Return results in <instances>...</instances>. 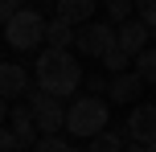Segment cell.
I'll list each match as a JSON object with an SVG mask.
<instances>
[{"mask_svg": "<svg viewBox=\"0 0 156 152\" xmlns=\"http://www.w3.org/2000/svg\"><path fill=\"white\" fill-rule=\"evenodd\" d=\"M33 74H37V90L54 95L58 103L70 99L74 90L82 87V66H78V58L70 49H45V54L37 58V66H33Z\"/></svg>", "mask_w": 156, "mask_h": 152, "instance_id": "1", "label": "cell"}, {"mask_svg": "<svg viewBox=\"0 0 156 152\" xmlns=\"http://www.w3.org/2000/svg\"><path fill=\"white\" fill-rule=\"evenodd\" d=\"M107 99H90V95H78L70 107H66V132L78 140H94L99 132H107Z\"/></svg>", "mask_w": 156, "mask_h": 152, "instance_id": "2", "label": "cell"}, {"mask_svg": "<svg viewBox=\"0 0 156 152\" xmlns=\"http://www.w3.org/2000/svg\"><path fill=\"white\" fill-rule=\"evenodd\" d=\"M45 29H49V21L37 8H21V12L4 25V41L12 49H25V54H29V49H37L41 41H45Z\"/></svg>", "mask_w": 156, "mask_h": 152, "instance_id": "3", "label": "cell"}, {"mask_svg": "<svg viewBox=\"0 0 156 152\" xmlns=\"http://www.w3.org/2000/svg\"><path fill=\"white\" fill-rule=\"evenodd\" d=\"M29 115H33V123H37V136H62L66 132V107L58 103L54 95H45V90H29Z\"/></svg>", "mask_w": 156, "mask_h": 152, "instance_id": "4", "label": "cell"}, {"mask_svg": "<svg viewBox=\"0 0 156 152\" xmlns=\"http://www.w3.org/2000/svg\"><path fill=\"white\" fill-rule=\"evenodd\" d=\"M74 49H78L82 58H99V62H103V54L115 49V25H107V21L82 25V29L74 33Z\"/></svg>", "mask_w": 156, "mask_h": 152, "instance_id": "5", "label": "cell"}, {"mask_svg": "<svg viewBox=\"0 0 156 152\" xmlns=\"http://www.w3.org/2000/svg\"><path fill=\"white\" fill-rule=\"evenodd\" d=\"M127 140H136V144H156V103H136L132 115H127Z\"/></svg>", "mask_w": 156, "mask_h": 152, "instance_id": "6", "label": "cell"}, {"mask_svg": "<svg viewBox=\"0 0 156 152\" xmlns=\"http://www.w3.org/2000/svg\"><path fill=\"white\" fill-rule=\"evenodd\" d=\"M8 132H12V140H16V152H25V148H37V123H33V115H29V107H12L8 111Z\"/></svg>", "mask_w": 156, "mask_h": 152, "instance_id": "7", "label": "cell"}, {"mask_svg": "<svg viewBox=\"0 0 156 152\" xmlns=\"http://www.w3.org/2000/svg\"><path fill=\"white\" fill-rule=\"evenodd\" d=\"M148 37H152V33L144 29L140 21H127V25H119V29H115V45L123 49V54L132 58V62L144 54V49H148Z\"/></svg>", "mask_w": 156, "mask_h": 152, "instance_id": "8", "label": "cell"}, {"mask_svg": "<svg viewBox=\"0 0 156 152\" xmlns=\"http://www.w3.org/2000/svg\"><path fill=\"white\" fill-rule=\"evenodd\" d=\"M29 95V70L16 62H0V99H21Z\"/></svg>", "mask_w": 156, "mask_h": 152, "instance_id": "9", "label": "cell"}, {"mask_svg": "<svg viewBox=\"0 0 156 152\" xmlns=\"http://www.w3.org/2000/svg\"><path fill=\"white\" fill-rule=\"evenodd\" d=\"M54 21L70 25V29H82V25H90V21H94V0H58Z\"/></svg>", "mask_w": 156, "mask_h": 152, "instance_id": "10", "label": "cell"}, {"mask_svg": "<svg viewBox=\"0 0 156 152\" xmlns=\"http://www.w3.org/2000/svg\"><path fill=\"white\" fill-rule=\"evenodd\" d=\"M144 95V82H140V74L136 70H127V74H115V78L107 82V99H115V103H132L136 107V99Z\"/></svg>", "mask_w": 156, "mask_h": 152, "instance_id": "11", "label": "cell"}, {"mask_svg": "<svg viewBox=\"0 0 156 152\" xmlns=\"http://www.w3.org/2000/svg\"><path fill=\"white\" fill-rule=\"evenodd\" d=\"M74 33L70 25H62V21H49V29H45V41H49V49H70L74 45Z\"/></svg>", "mask_w": 156, "mask_h": 152, "instance_id": "12", "label": "cell"}, {"mask_svg": "<svg viewBox=\"0 0 156 152\" xmlns=\"http://www.w3.org/2000/svg\"><path fill=\"white\" fill-rule=\"evenodd\" d=\"M132 70L140 74V82H144V87H156V49H152V45H148V49H144V54L132 62Z\"/></svg>", "mask_w": 156, "mask_h": 152, "instance_id": "13", "label": "cell"}, {"mask_svg": "<svg viewBox=\"0 0 156 152\" xmlns=\"http://www.w3.org/2000/svg\"><path fill=\"white\" fill-rule=\"evenodd\" d=\"M82 152H123V136L119 132H99L94 140H86Z\"/></svg>", "mask_w": 156, "mask_h": 152, "instance_id": "14", "label": "cell"}, {"mask_svg": "<svg viewBox=\"0 0 156 152\" xmlns=\"http://www.w3.org/2000/svg\"><path fill=\"white\" fill-rule=\"evenodd\" d=\"M103 70H107V78H115V74H127L132 70V58L123 54V49H107V54H103Z\"/></svg>", "mask_w": 156, "mask_h": 152, "instance_id": "15", "label": "cell"}, {"mask_svg": "<svg viewBox=\"0 0 156 152\" xmlns=\"http://www.w3.org/2000/svg\"><path fill=\"white\" fill-rule=\"evenodd\" d=\"M107 12H111V21H115V29H119V25H127V21H132V0H111V4H107Z\"/></svg>", "mask_w": 156, "mask_h": 152, "instance_id": "16", "label": "cell"}, {"mask_svg": "<svg viewBox=\"0 0 156 152\" xmlns=\"http://www.w3.org/2000/svg\"><path fill=\"white\" fill-rule=\"evenodd\" d=\"M33 152H70V140L66 136H41Z\"/></svg>", "mask_w": 156, "mask_h": 152, "instance_id": "17", "label": "cell"}, {"mask_svg": "<svg viewBox=\"0 0 156 152\" xmlns=\"http://www.w3.org/2000/svg\"><path fill=\"white\" fill-rule=\"evenodd\" d=\"M82 82H86V95L99 99V95H107V82H111V78H107V74H86Z\"/></svg>", "mask_w": 156, "mask_h": 152, "instance_id": "18", "label": "cell"}, {"mask_svg": "<svg viewBox=\"0 0 156 152\" xmlns=\"http://www.w3.org/2000/svg\"><path fill=\"white\" fill-rule=\"evenodd\" d=\"M136 21H140L148 33H156V0H144V4H140V16H136Z\"/></svg>", "mask_w": 156, "mask_h": 152, "instance_id": "19", "label": "cell"}, {"mask_svg": "<svg viewBox=\"0 0 156 152\" xmlns=\"http://www.w3.org/2000/svg\"><path fill=\"white\" fill-rule=\"evenodd\" d=\"M16 12H21V4H16V0H0V25H8Z\"/></svg>", "mask_w": 156, "mask_h": 152, "instance_id": "20", "label": "cell"}, {"mask_svg": "<svg viewBox=\"0 0 156 152\" xmlns=\"http://www.w3.org/2000/svg\"><path fill=\"white\" fill-rule=\"evenodd\" d=\"M0 152H16V140H12V132H8V123L0 128Z\"/></svg>", "mask_w": 156, "mask_h": 152, "instance_id": "21", "label": "cell"}, {"mask_svg": "<svg viewBox=\"0 0 156 152\" xmlns=\"http://www.w3.org/2000/svg\"><path fill=\"white\" fill-rule=\"evenodd\" d=\"M8 111H12V107H8V99H0V128L8 123Z\"/></svg>", "mask_w": 156, "mask_h": 152, "instance_id": "22", "label": "cell"}, {"mask_svg": "<svg viewBox=\"0 0 156 152\" xmlns=\"http://www.w3.org/2000/svg\"><path fill=\"white\" fill-rule=\"evenodd\" d=\"M127 152H144V144H136V140H127Z\"/></svg>", "mask_w": 156, "mask_h": 152, "instance_id": "23", "label": "cell"}, {"mask_svg": "<svg viewBox=\"0 0 156 152\" xmlns=\"http://www.w3.org/2000/svg\"><path fill=\"white\" fill-rule=\"evenodd\" d=\"M144 152H156V144H148V148H144Z\"/></svg>", "mask_w": 156, "mask_h": 152, "instance_id": "24", "label": "cell"}, {"mask_svg": "<svg viewBox=\"0 0 156 152\" xmlns=\"http://www.w3.org/2000/svg\"><path fill=\"white\" fill-rule=\"evenodd\" d=\"M70 152H82V148H70Z\"/></svg>", "mask_w": 156, "mask_h": 152, "instance_id": "25", "label": "cell"}]
</instances>
